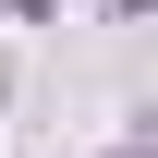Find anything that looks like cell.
<instances>
[{
	"label": "cell",
	"instance_id": "6da1fadb",
	"mask_svg": "<svg viewBox=\"0 0 158 158\" xmlns=\"http://www.w3.org/2000/svg\"><path fill=\"white\" fill-rule=\"evenodd\" d=\"M110 12H134V0H110Z\"/></svg>",
	"mask_w": 158,
	"mask_h": 158
},
{
	"label": "cell",
	"instance_id": "7a4b0ae2",
	"mask_svg": "<svg viewBox=\"0 0 158 158\" xmlns=\"http://www.w3.org/2000/svg\"><path fill=\"white\" fill-rule=\"evenodd\" d=\"M134 158H146V146H134Z\"/></svg>",
	"mask_w": 158,
	"mask_h": 158
}]
</instances>
